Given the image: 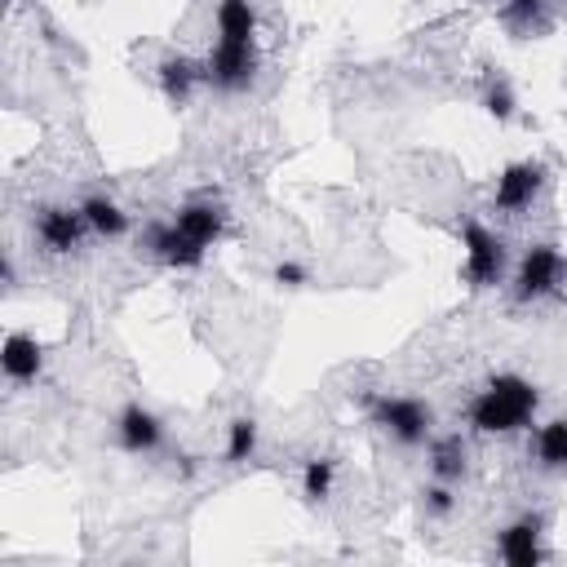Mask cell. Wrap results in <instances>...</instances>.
Segmentation results:
<instances>
[{
  "label": "cell",
  "mask_w": 567,
  "mask_h": 567,
  "mask_svg": "<svg viewBox=\"0 0 567 567\" xmlns=\"http://www.w3.org/2000/svg\"><path fill=\"white\" fill-rule=\"evenodd\" d=\"M536 408H540V394L527 377L518 372H496L487 377L470 403H465V425L474 434H518V430H532L536 421Z\"/></svg>",
  "instance_id": "6da1fadb"
},
{
  "label": "cell",
  "mask_w": 567,
  "mask_h": 567,
  "mask_svg": "<svg viewBox=\"0 0 567 567\" xmlns=\"http://www.w3.org/2000/svg\"><path fill=\"white\" fill-rule=\"evenodd\" d=\"M567 284V257L558 244L540 239L532 248L518 252V261L509 266V279H505V292L514 306H532V301H545V297H558Z\"/></svg>",
  "instance_id": "7a4b0ae2"
},
{
  "label": "cell",
  "mask_w": 567,
  "mask_h": 567,
  "mask_svg": "<svg viewBox=\"0 0 567 567\" xmlns=\"http://www.w3.org/2000/svg\"><path fill=\"white\" fill-rule=\"evenodd\" d=\"M368 421L390 434L399 447H425L434 439V408L416 394H372L368 399Z\"/></svg>",
  "instance_id": "3957f363"
},
{
  "label": "cell",
  "mask_w": 567,
  "mask_h": 567,
  "mask_svg": "<svg viewBox=\"0 0 567 567\" xmlns=\"http://www.w3.org/2000/svg\"><path fill=\"white\" fill-rule=\"evenodd\" d=\"M461 244H465L461 279H465L474 292L496 288V284L509 279V248H505V239H501L492 226H483V221H465Z\"/></svg>",
  "instance_id": "277c9868"
},
{
  "label": "cell",
  "mask_w": 567,
  "mask_h": 567,
  "mask_svg": "<svg viewBox=\"0 0 567 567\" xmlns=\"http://www.w3.org/2000/svg\"><path fill=\"white\" fill-rule=\"evenodd\" d=\"M257 75V40H213L204 53V84L217 93H244Z\"/></svg>",
  "instance_id": "5b68a950"
},
{
  "label": "cell",
  "mask_w": 567,
  "mask_h": 567,
  "mask_svg": "<svg viewBox=\"0 0 567 567\" xmlns=\"http://www.w3.org/2000/svg\"><path fill=\"white\" fill-rule=\"evenodd\" d=\"M545 186H549V164L545 159H514V164L501 168V177L492 186V208L505 213V217H518L540 199Z\"/></svg>",
  "instance_id": "8992f818"
},
{
  "label": "cell",
  "mask_w": 567,
  "mask_h": 567,
  "mask_svg": "<svg viewBox=\"0 0 567 567\" xmlns=\"http://www.w3.org/2000/svg\"><path fill=\"white\" fill-rule=\"evenodd\" d=\"M89 235H93V230H89L80 204H44V208H35V239H40L44 252L66 257V252L84 248Z\"/></svg>",
  "instance_id": "52a82bcc"
},
{
  "label": "cell",
  "mask_w": 567,
  "mask_h": 567,
  "mask_svg": "<svg viewBox=\"0 0 567 567\" xmlns=\"http://www.w3.org/2000/svg\"><path fill=\"white\" fill-rule=\"evenodd\" d=\"M496 554L509 567H536L545 558V514H518L514 523L501 527Z\"/></svg>",
  "instance_id": "ba28073f"
},
{
  "label": "cell",
  "mask_w": 567,
  "mask_h": 567,
  "mask_svg": "<svg viewBox=\"0 0 567 567\" xmlns=\"http://www.w3.org/2000/svg\"><path fill=\"white\" fill-rule=\"evenodd\" d=\"M563 4H567V0H501L496 18H501V27H505L514 40H536V35L554 31Z\"/></svg>",
  "instance_id": "9c48e42d"
},
{
  "label": "cell",
  "mask_w": 567,
  "mask_h": 567,
  "mask_svg": "<svg viewBox=\"0 0 567 567\" xmlns=\"http://www.w3.org/2000/svg\"><path fill=\"white\" fill-rule=\"evenodd\" d=\"M159 443H164V421H159L151 408L128 403V408L115 416V447H120V452H128V456H151V452H159Z\"/></svg>",
  "instance_id": "30bf717a"
},
{
  "label": "cell",
  "mask_w": 567,
  "mask_h": 567,
  "mask_svg": "<svg viewBox=\"0 0 567 567\" xmlns=\"http://www.w3.org/2000/svg\"><path fill=\"white\" fill-rule=\"evenodd\" d=\"M155 84L159 93L173 102V106H186L204 84V58H190V53H164L159 66H155Z\"/></svg>",
  "instance_id": "8fae6325"
},
{
  "label": "cell",
  "mask_w": 567,
  "mask_h": 567,
  "mask_svg": "<svg viewBox=\"0 0 567 567\" xmlns=\"http://www.w3.org/2000/svg\"><path fill=\"white\" fill-rule=\"evenodd\" d=\"M168 221H173L190 244H199L204 252L226 235V208L213 204V199H186Z\"/></svg>",
  "instance_id": "7c38bea8"
},
{
  "label": "cell",
  "mask_w": 567,
  "mask_h": 567,
  "mask_svg": "<svg viewBox=\"0 0 567 567\" xmlns=\"http://www.w3.org/2000/svg\"><path fill=\"white\" fill-rule=\"evenodd\" d=\"M0 368H4L9 385H31L40 377V368H44V346L31 332H9L4 350H0Z\"/></svg>",
  "instance_id": "4fadbf2b"
},
{
  "label": "cell",
  "mask_w": 567,
  "mask_h": 567,
  "mask_svg": "<svg viewBox=\"0 0 567 567\" xmlns=\"http://www.w3.org/2000/svg\"><path fill=\"white\" fill-rule=\"evenodd\" d=\"M430 478H439V483H461L465 478V470H470V447H465V439L461 434H434L430 443Z\"/></svg>",
  "instance_id": "5bb4252c"
},
{
  "label": "cell",
  "mask_w": 567,
  "mask_h": 567,
  "mask_svg": "<svg viewBox=\"0 0 567 567\" xmlns=\"http://www.w3.org/2000/svg\"><path fill=\"white\" fill-rule=\"evenodd\" d=\"M80 208H84V221L97 239H124L133 230V217L111 195H89V199H80Z\"/></svg>",
  "instance_id": "9a60e30c"
},
{
  "label": "cell",
  "mask_w": 567,
  "mask_h": 567,
  "mask_svg": "<svg viewBox=\"0 0 567 567\" xmlns=\"http://www.w3.org/2000/svg\"><path fill=\"white\" fill-rule=\"evenodd\" d=\"M536 465L549 470V474H563L567 470V416H554L545 425H536Z\"/></svg>",
  "instance_id": "2e32d148"
},
{
  "label": "cell",
  "mask_w": 567,
  "mask_h": 567,
  "mask_svg": "<svg viewBox=\"0 0 567 567\" xmlns=\"http://www.w3.org/2000/svg\"><path fill=\"white\" fill-rule=\"evenodd\" d=\"M217 40H257L252 0H217Z\"/></svg>",
  "instance_id": "e0dca14e"
},
{
  "label": "cell",
  "mask_w": 567,
  "mask_h": 567,
  "mask_svg": "<svg viewBox=\"0 0 567 567\" xmlns=\"http://www.w3.org/2000/svg\"><path fill=\"white\" fill-rule=\"evenodd\" d=\"M478 106L496 120V124H509L514 120V89H509V80L501 75V71H487L483 75V84H478Z\"/></svg>",
  "instance_id": "ac0fdd59"
},
{
  "label": "cell",
  "mask_w": 567,
  "mask_h": 567,
  "mask_svg": "<svg viewBox=\"0 0 567 567\" xmlns=\"http://www.w3.org/2000/svg\"><path fill=\"white\" fill-rule=\"evenodd\" d=\"M332 478H337V461L332 456H306L301 461V496L310 505L332 496Z\"/></svg>",
  "instance_id": "d6986e66"
},
{
  "label": "cell",
  "mask_w": 567,
  "mask_h": 567,
  "mask_svg": "<svg viewBox=\"0 0 567 567\" xmlns=\"http://www.w3.org/2000/svg\"><path fill=\"white\" fill-rule=\"evenodd\" d=\"M252 452H257V421H252V416H235V421L226 425L221 461H226V465H244V461H252Z\"/></svg>",
  "instance_id": "ffe728a7"
},
{
  "label": "cell",
  "mask_w": 567,
  "mask_h": 567,
  "mask_svg": "<svg viewBox=\"0 0 567 567\" xmlns=\"http://www.w3.org/2000/svg\"><path fill=\"white\" fill-rule=\"evenodd\" d=\"M421 505H425V514H430V518H452V514H456V505H461L456 483H439V478H430V483L421 487Z\"/></svg>",
  "instance_id": "44dd1931"
},
{
  "label": "cell",
  "mask_w": 567,
  "mask_h": 567,
  "mask_svg": "<svg viewBox=\"0 0 567 567\" xmlns=\"http://www.w3.org/2000/svg\"><path fill=\"white\" fill-rule=\"evenodd\" d=\"M270 279H275L279 288H301V284H310V270H306L301 261H279V266L270 270Z\"/></svg>",
  "instance_id": "7402d4cb"
}]
</instances>
